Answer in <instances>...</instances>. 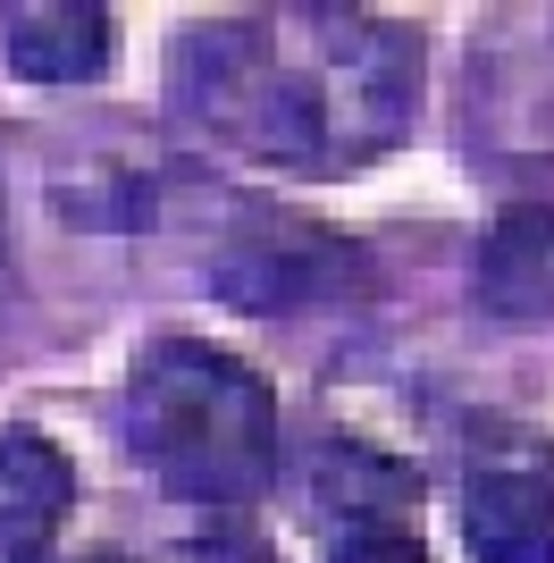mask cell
Instances as JSON below:
<instances>
[{
  "label": "cell",
  "mask_w": 554,
  "mask_h": 563,
  "mask_svg": "<svg viewBox=\"0 0 554 563\" xmlns=\"http://www.w3.org/2000/svg\"><path fill=\"white\" fill-rule=\"evenodd\" d=\"M311 505L336 530H387V521H412L420 530V471L378 454V446H362V438H336L311 463Z\"/></svg>",
  "instance_id": "8"
},
{
  "label": "cell",
  "mask_w": 554,
  "mask_h": 563,
  "mask_svg": "<svg viewBox=\"0 0 554 563\" xmlns=\"http://www.w3.org/2000/svg\"><path fill=\"white\" fill-rule=\"evenodd\" d=\"M25 563H135V555H110V547H101V555H25Z\"/></svg>",
  "instance_id": "11"
},
{
  "label": "cell",
  "mask_w": 554,
  "mask_h": 563,
  "mask_svg": "<svg viewBox=\"0 0 554 563\" xmlns=\"http://www.w3.org/2000/svg\"><path fill=\"white\" fill-rule=\"evenodd\" d=\"M160 563H277V547L261 539L244 514H228V521H210L202 539H185V547H168Z\"/></svg>",
  "instance_id": "9"
},
{
  "label": "cell",
  "mask_w": 554,
  "mask_h": 563,
  "mask_svg": "<svg viewBox=\"0 0 554 563\" xmlns=\"http://www.w3.org/2000/svg\"><path fill=\"white\" fill-rule=\"evenodd\" d=\"M0 68L25 85H101L118 68V18L92 0H9Z\"/></svg>",
  "instance_id": "5"
},
{
  "label": "cell",
  "mask_w": 554,
  "mask_h": 563,
  "mask_svg": "<svg viewBox=\"0 0 554 563\" xmlns=\"http://www.w3.org/2000/svg\"><path fill=\"white\" fill-rule=\"evenodd\" d=\"M328 563H429L412 521H387V530H336V555Z\"/></svg>",
  "instance_id": "10"
},
{
  "label": "cell",
  "mask_w": 554,
  "mask_h": 563,
  "mask_svg": "<svg viewBox=\"0 0 554 563\" xmlns=\"http://www.w3.org/2000/svg\"><path fill=\"white\" fill-rule=\"evenodd\" d=\"M429 34L378 9H244L168 43V118L286 177H362L420 118Z\"/></svg>",
  "instance_id": "1"
},
{
  "label": "cell",
  "mask_w": 554,
  "mask_h": 563,
  "mask_svg": "<svg viewBox=\"0 0 554 563\" xmlns=\"http://www.w3.org/2000/svg\"><path fill=\"white\" fill-rule=\"evenodd\" d=\"M470 295H479L487 320H554V202H505L496 228L479 235V261H470Z\"/></svg>",
  "instance_id": "6"
},
{
  "label": "cell",
  "mask_w": 554,
  "mask_h": 563,
  "mask_svg": "<svg viewBox=\"0 0 554 563\" xmlns=\"http://www.w3.org/2000/svg\"><path fill=\"white\" fill-rule=\"evenodd\" d=\"M118 429H126V454L177 505H202L219 521L261 505L286 454L269 378L210 336H152L126 371Z\"/></svg>",
  "instance_id": "2"
},
{
  "label": "cell",
  "mask_w": 554,
  "mask_h": 563,
  "mask_svg": "<svg viewBox=\"0 0 554 563\" xmlns=\"http://www.w3.org/2000/svg\"><path fill=\"white\" fill-rule=\"evenodd\" d=\"M210 295L228 311H253V320H302V311H353L369 303V253L353 235L320 228V219L269 211V202H235L219 244L202 261Z\"/></svg>",
  "instance_id": "3"
},
{
  "label": "cell",
  "mask_w": 554,
  "mask_h": 563,
  "mask_svg": "<svg viewBox=\"0 0 554 563\" xmlns=\"http://www.w3.org/2000/svg\"><path fill=\"white\" fill-rule=\"evenodd\" d=\"M76 514V463L43 429H0V555H43L51 530Z\"/></svg>",
  "instance_id": "7"
},
{
  "label": "cell",
  "mask_w": 554,
  "mask_h": 563,
  "mask_svg": "<svg viewBox=\"0 0 554 563\" xmlns=\"http://www.w3.org/2000/svg\"><path fill=\"white\" fill-rule=\"evenodd\" d=\"M462 547L470 563H554V438L487 421L462 471Z\"/></svg>",
  "instance_id": "4"
}]
</instances>
